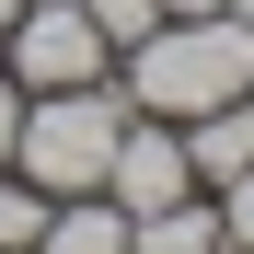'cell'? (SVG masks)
Instances as JSON below:
<instances>
[{"instance_id":"1","label":"cell","mask_w":254,"mask_h":254,"mask_svg":"<svg viewBox=\"0 0 254 254\" xmlns=\"http://www.w3.org/2000/svg\"><path fill=\"white\" fill-rule=\"evenodd\" d=\"M254 93V12H174L127 47V104L139 116H208V104H243Z\"/></svg>"},{"instance_id":"2","label":"cell","mask_w":254,"mask_h":254,"mask_svg":"<svg viewBox=\"0 0 254 254\" xmlns=\"http://www.w3.org/2000/svg\"><path fill=\"white\" fill-rule=\"evenodd\" d=\"M127 93L81 81V93H23V139H12V174L47 185V196H104V162L127 139Z\"/></svg>"},{"instance_id":"3","label":"cell","mask_w":254,"mask_h":254,"mask_svg":"<svg viewBox=\"0 0 254 254\" xmlns=\"http://www.w3.org/2000/svg\"><path fill=\"white\" fill-rule=\"evenodd\" d=\"M0 69H12L23 93H81V81L116 69V47L93 35V12H81V0H23L12 35H0Z\"/></svg>"},{"instance_id":"4","label":"cell","mask_w":254,"mask_h":254,"mask_svg":"<svg viewBox=\"0 0 254 254\" xmlns=\"http://www.w3.org/2000/svg\"><path fill=\"white\" fill-rule=\"evenodd\" d=\"M104 196L127 208V220H150V208H174V196H196V162H185V127H174V116H127V139H116V162H104Z\"/></svg>"},{"instance_id":"5","label":"cell","mask_w":254,"mask_h":254,"mask_svg":"<svg viewBox=\"0 0 254 254\" xmlns=\"http://www.w3.org/2000/svg\"><path fill=\"white\" fill-rule=\"evenodd\" d=\"M185 162H196V185H231V174H254V93H243V104H208V116H185Z\"/></svg>"},{"instance_id":"6","label":"cell","mask_w":254,"mask_h":254,"mask_svg":"<svg viewBox=\"0 0 254 254\" xmlns=\"http://www.w3.org/2000/svg\"><path fill=\"white\" fill-rule=\"evenodd\" d=\"M35 254H127V208L116 196H58L47 231H35Z\"/></svg>"},{"instance_id":"7","label":"cell","mask_w":254,"mask_h":254,"mask_svg":"<svg viewBox=\"0 0 254 254\" xmlns=\"http://www.w3.org/2000/svg\"><path fill=\"white\" fill-rule=\"evenodd\" d=\"M127 254H220V208H196V196L150 208V220H127Z\"/></svg>"},{"instance_id":"8","label":"cell","mask_w":254,"mask_h":254,"mask_svg":"<svg viewBox=\"0 0 254 254\" xmlns=\"http://www.w3.org/2000/svg\"><path fill=\"white\" fill-rule=\"evenodd\" d=\"M47 185H23V174H0V254H35V231H47Z\"/></svg>"},{"instance_id":"9","label":"cell","mask_w":254,"mask_h":254,"mask_svg":"<svg viewBox=\"0 0 254 254\" xmlns=\"http://www.w3.org/2000/svg\"><path fill=\"white\" fill-rule=\"evenodd\" d=\"M81 12H93V35H104V47L127 58V47H139V35L162 23V0H81Z\"/></svg>"},{"instance_id":"10","label":"cell","mask_w":254,"mask_h":254,"mask_svg":"<svg viewBox=\"0 0 254 254\" xmlns=\"http://www.w3.org/2000/svg\"><path fill=\"white\" fill-rule=\"evenodd\" d=\"M220 254H254V174L220 185Z\"/></svg>"},{"instance_id":"11","label":"cell","mask_w":254,"mask_h":254,"mask_svg":"<svg viewBox=\"0 0 254 254\" xmlns=\"http://www.w3.org/2000/svg\"><path fill=\"white\" fill-rule=\"evenodd\" d=\"M12 139H23V81L0 69V174H12Z\"/></svg>"},{"instance_id":"12","label":"cell","mask_w":254,"mask_h":254,"mask_svg":"<svg viewBox=\"0 0 254 254\" xmlns=\"http://www.w3.org/2000/svg\"><path fill=\"white\" fill-rule=\"evenodd\" d=\"M174 12H220V0H162V23H174Z\"/></svg>"},{"instance_id":"13","label":"cell","mask_w":254,"mask_h":254,"mask_svg":"<svg viewBox=\"0 0 254 254\" xmlns=\"http://www.w3.org/2000/svg\"><path fill=\"white\" fill-rule=\"evenodd\" d=\"M12 12H23V0H0V35H12Z\"/></svg>"}]
</instances>
